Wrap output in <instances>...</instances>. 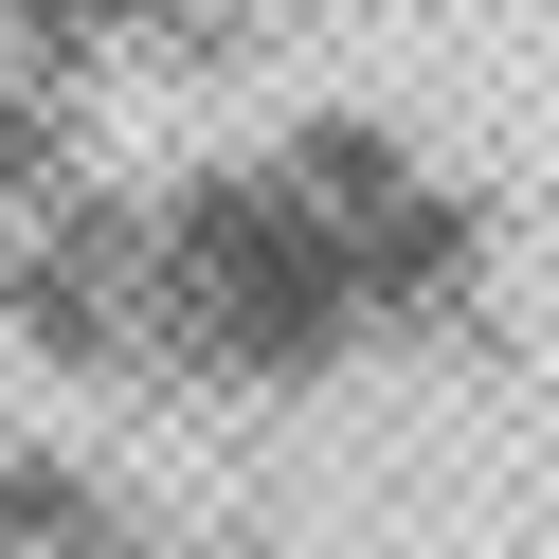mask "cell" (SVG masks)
<instances>
[{
	"label": "cell",
	"mask_w": 559,
	"mask_h": 559,
	"mask_svg": "<svg viewBox=\"0 0 559 559\" xmlns=\"http://www.w3.org/2000/svg\"><path fill=\"white\" fill-rule=\"evenodd\" d=\"M451 217L361 145L307 127L271 163H199L145 199H55L0 253V325L109 415H289L361 379L433 307Z\"/></svg>",
	"instance_id": "obj_1"
}]
</instances>
